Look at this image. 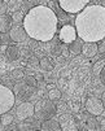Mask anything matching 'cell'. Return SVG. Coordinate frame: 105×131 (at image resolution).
Listing matches in <instances>:
<instances>
[{
	"label": "cell",
	"instance_id": "obj_1",
	"mask_svg": "<svg viewBox=\"0 0 105 131\" xmlns=\"http://www.w3.org/2000/svg\"><path fill=\"white\" fill-rule=\"evenodd\" d=\"M24 29L31 39L47 43L53 39L57 31L59 18L55 10L45 5H35L24 18Z\"/></svg>",
	"mask_w": 105,
	"mask_h": 131
},
{
	"label": "cell",
	"instance_id": "obj_2",
	"mask_svg": "<svg viewBox=\"0 0 105 131\" xmlns=\"http://www.w3.org/2000/svg\"><path fill=\"white\" fill-rule=\"evenodd\" d=\"M75 30L83 42H99L105 39V7L88 5L78 12Z\"/></svg>",
	"mask_w": 105,
	"mask_h": 131
},
{
	"label": "cell",
	"instance_id": "obj_3",
	"mask_svg": "<svg viewBox=\"0 0 105 131\" xmlns=\"http://www.w3.org/2000/svg\"><path fill=\"white\" fill-rule=\"evenodd\" d=\"M34 114L38 119H48V118H53L57 114L56 105L53 101H47V100H39L37 104L34 105Z\"/></svg>",
	"mask_w": 105,
	"mask_h": 131
},
{
	"label": "cell",
	"instance_id": "obj_4",
	"mask_svg": "<svg viewBox=\"0 0 105 131\" xmlns=\"http://www.w3.org/2000/svg\"><path fill=\"white\" fill-rule=\"evenodd\" d=\"M16 103V96L10 88L0 84V116L9 112Z\"/></svg>",
	"mask_w": 105,
	"mask_h": 131
},
{
	"label": "cell",
	"instance_id": "obj_5",
	"mask_svg": "<svg viewBox=\"0 0 105 131\" xmlns=\"http://www.w3.org/2000/svg\"><path fill=\"white\" fill-rule=\"evenodd\" d=\"M88 3L90 0H59L60 8L70 14L80 12L84 7L88 5Z\"/></svg>",
	"mask_w": 105,
	"mask_h": 131
},
{
	"label": "cell",
	"instance_id": "obj_6",
	"mask_svg": "<svg viewBox=\"0 0 105 131\" xmlns=\"http://www.w3.org/2000/svg\"><path fill=\"white\" fill-rule=\"evenodd\" d=\"M78 38V34H77V30H75V26L73 25H64L61 29H60V32H59V39L64 43V44H69L72 43L74 39Z\"/></svg>",
	"mask_w": 105,
	"mask_h": 131
},
{
	"label": "cell",
	"instance_id": "obj_7",
	"mask_svg": "<svg viewBox=\"0 0 105 131\" xmlns=\"http://www.w3.org/2000/svg\"><path fill=\"white\" fill-rule=\"evenodd\" d=\"M86 109H87V112H88L91 116L97 117L104 112V105H102V101L99 97L90 96L88 99H87V101H86Z\"/></svg>",
	"mask_w": 105,
	"mask_h": 131
},
{
	"label": "cell",
	"instance_id": "obj_8",
	"mask_svg": "<svg viewBox=\"0 0 105 131\" xmlns=\"http://www.w3.org/2000/svg\"><path fill=\"white\" fill-rule=\"evenodd\" d=\"M34 105L29 101L21 103L16 109V116L18 119H27L34 116Z\"/></svg>",
	"mask_w": 105,
	"mask_h": 131
},
{
	"label": "cell",
	"instance_id": "obj_9",
	"mask_svg": "<svg viewBox=\"0 0 105 131\" xmlns=\"http://www.w3.org/2000/svg\"><path fill=\"white\" fill-rule=\"evenodd\" d=\"M9 38L16 42V43H21V42H25L26 38H27V34L24 29V26L21 25H14L10 27L9 30Z\"/></svg>",
	"mask_w": 105,
	"mask_h": 131
},
{
	"label": "cell",
	"instance_id": "obj_10",
	"mask_svg": "<svg viewBox=\"0 0 105 131\" xmlns=\"http://www.w3.org/2000/svg\"><path fill=\"white\" fill-rule=\"evenodd\" d=\"M82 53L88 59L95 57V56L99 53L97 52V43L96 42H84L83 47H82Z\"/></svg>",
	"mask_w": 105,
	"mask_h": 131
},
{
	"label": "cell",
	"instance_id": "obj_11",
	"mask_svg": "<svg viewBox=\"0 0 105 131\" xmlns=\"http://www.w3.org/2000/svg\"><path fill=\"white\" fill-rule=\"evenodd\" d=\"M59 122H60L61 130H77L75 121L73 119L72 116H69V114H66V113H62V114H61Z\"/></svg>",
	"mask_w": 105,
	"mask_h": 131
},
{
	"label": "cell",
	"instance_id": "obj_12",
	"mask_svg": "<svg viewBox=\"0 0 105 131\" xmlns=\"http://www.w3.org/2000/svg\"><path fill=\"white\" fill-rule=\"evenodd\" d=\"M42 130H44V131H60L61 130V126H60V122L57 119L48 118V119H44L43 121Z\"/></svg>",
	"mask_w": 105,
	"mask_h": 131
},
{
	"label": "cell",
	"instance_id": "obj_13",
	"mask_svg": "<svg viewBox=\"0 0 105 131\" xmlns=\"http://www.w3.org/2000/svg\"><path fill=\"white\" fill-rule=\"evenodd\" d=\"M83 40L79 38H77V39H74L72 43H69L67 46V48H69V53L70 54H73V56H78L79 53H82V47H83Z\"/></svg>",
	"mask_w": 105,
	"mask_h": 131
},
{
	"label": "cell",
	"instance_id": "obj_14",
	"mask_svg": "<svg viewBox=\"0 0 105 131\" xmlns=\"http://www.w3.org/2000/svg\"><path fill=\"white\" fill-rule=\"evenodd\" d=\"M12 20L7 16V14H0V32L5 34L10 30L12 27Z\"/></svg>",
	"mask_w": 105,
	"mask_h": 131
},
{
	"label": "cell",
	"instance_id": "obj_15",
	"mask_svg": "<svg viewBox=\"0 0 105 131\" xmlns=\"http://www.w3.org/2000/svg\"><path fill=\"white\" fill-rule=\"evenodd\" d=\"M14 96H18V97H25L29 95V90H27V84L26 83H17L14 86L13 90Z\"/></svg>",
	"mask_w": 105,
	"mask_h": 131
},
{
	"label": "cell",
	"instance_id": "obj_16",
	"mask_svg": "<svg viewBox=\"0 0 105 131\" xmlns=\"http://www.w3.org/2000/svg\"><path fill=\"white\" fill-rule=\"evenodd\" d=\"M5 56L7 59L10 60V61H16L17 59L20 57V49L17 46H9L5 51Z\"/></svg>",
	"mask_w": 105,
	"mask_h": 131
},
{
	"label": "cell",
	"instance_id": "obj_17",
	"mask_svg": "<svg viewBox=\"0 0 105 131\" xmlns=\"http://www.w3.org/2000/svg\"><path fill=\"white\" fill-rule=\"evenodd\" d=\"M39 66L44 71H52L53 70V64H52V61L47 57H43L42 60H39Z\"/></svg>",
	"mask_w": 105,
	"mask_h": 131
},
{
	"label": "cell",
	"instance_id": "obj_18",
	"mask_svg": "<svg viewBox=\"0 0 105 131\" xmlns=\"http://www.w3.org/2000/svg\"><path fill=\"white\" fill-rule=\"evenodd\" d=\"M48 99L51 101H59L61 99V91L59 88H51L48 91Z\"/></svg>",
	"mask_w": 105,
	"mask_h": 131
},
{
	"label": "cell",
	"instance_id": "obj_19",
	"mask_svg": "<svg viewBox=\"0 0 105 131\" xmlns=\"http://www.w3.org/2000/svg\"><path fill=\"white\" fill-rule=\"evenodd\" d=\"M13 121H14V117L10 114V113H3L2 114V117H0V122H2V125H4V126H10L12 123H13Z\"/></svg>",
	"mask_w": 105,
	"mask_h": 131
},
{
	"label": "cell",
	"instance_id": "obj_20",
	"mask_svg": "<svg viewBox=\"0 0 105 131\" xmlns=\"http://www.w3.org/2000/svg\"><path fill=\"white\" fill-rule=\"evenodd\" d=\"M24 18H25V16L22 12H14L12 14V22L14 25H21L24 22Z\"/></svg>",
	"mask_w": 105,
	"mask_h": 131
},
{
	"label": "cell",
	"instance_id": "obj_21",
	"mask_svg": "<svg viewBox=\"0 0 105 131\" xmlns=\"http://www.w3.org/2000/svg\"><path fill=\"white\" fill-rule=\"evenodd\" d=\"M87 128H88V130H99L100 128L99 122L96 121V118L94 116L91 118H88V121H87Z\"/></svg>",
	"mask_w": 105,
	"mask_h": 131
},
{
	"label": "cell",
	"instance_id": "obj_22",
	"mask_svg": "<svg viewBox=\"0 0 105 131\" xmlns=\"http://www.w3.org/2000/svg\"><path fill=\"white\" fill-rule=\"evenodd\" d=\"M12 77H13L14 79H22V78L25 77V73H24V70H22L21 68H16V69H13V71H12Z\"/></svg>",
	"mask_w": 105,
	"mask_h": 131
},
{
	"label": "cell",
	"instance_id": "obj_23",
	"mask_svg": "<svg viewBox=\"0 0 105 131\" xmlns=\"http://www.w3.org/2000/svg\"><path fill=\"white\" fill-rule=\"evenodd\" d=\"M25 83L30 87H37L38 84V81H37V77H34V75H27L25 78Z\"/></svg>",
	"mask_w": 105,
	"mask_h": 131
},
{
	"label": "cell",
	"instance_id": "obj_24",
	"mask_svg": "<svg viewBox=\"0 0 105 131\" xmlns=\"http://www.w3.org/2000/svg\"><path fill=\"white\" fill-rule=\"evenodd\" d=\"M104 65H105V59H104V60H99V61L94 65V73L96 74V75H99V73L101 71V69L104 68Z\"/></svg>",
	"mask_w": 105,
	"mask_h": 131
},
{
	"label": "cell",
	"instance_id": "obj_25",
	"mask_svg": "<svg viewBox=\"0 0 105 131\" xmlns=\"http://www.w3.org/2000/svg\"><path fill=\"white\" fill-rule=\"evenodd\" d=\"M56 110H57V113H66L67 112V104L65 101H60L59 105H56Z\"/></svg>",
	"mask_w": 105,
	"mask_h": 131
},
{
	"label": "cell",
	"instance_id": "obj_26",
	"mask_svg": "<svg viewBox=\"0 0 105 131\" xmlns=\"http://www.w3.org/2000/svg\"><path fill=\"white\" fill-rule=\"evenodd\" d=\"M97 52L101 54H105V39H101L97 42Z\"/></svg>",
	"mask_w": 105,
	"mask_h": 131
},
{
	"label": "cell",
	"instance_id": "obj_27",
	"mask_svg": "<svg viewBox=\"0 0 105 131\" xmlns=\"http://www.w3.org/2000/svg\"><path fill=\"white\" fill-rule=\"evenodd\" d=\"M27 65H29V66H38V65H39V60H38V57H35V56H31V57H29V60H27Z\"/></svg>",
	"mask_w": 105,
	"mask_h": 131
},
{
	"label": "cell",
	"instance_id": "obj_28",
	"mask_svg": "<svg viewBox=\"0 0 105 131\" xmlns=\"http://www.w3.org/2000/svg\"><path fill=\"white\" fill-rule=\"evenodd\" d=\"M8 7H7V3L4 2V0H0V14H5Z\"/></svg>",
	"mask_w": 105,
	"mask_h": 131
},
{
	"label": "cell",
	"instance_id": "obj_29",
	"mask_svg": "<svg viewBox=\"0 0 105 131\" xmlns=\"http://www.w3.org/2000/svg\"><path fill=\"white\" fill-rule=\"evenodd\" d=\"M99 77H100V81H101V83L105 86V65H104V68L101 69V71L99 73Z\"/></svg>",
	"mask_w": 105,
	"mask_h": 131
},
{
	"label": "cell",
	"instance_id": "obj_30",
	"mask_svg": "<svg viewBox=\"0 0 105 131\" xmlns=\"http://www.w3.org/2000/svg\"><path fill=\"white\" fill-rule=\"evenodd\" d=\"M18 128H20V130H32L34 126H32V125H26V123L24 122V123H21V125L18 126Z\"/></svg>",
	"mask_w": 105,
	"mask_h": 131
},
{
	"label": "cell",
	"instance_id": "obj_31",
	"mask_svg": "<svg viewBox=\"0 0 105 131\" xmlns=\"http://www.w3.org/2000/svg\"><path fill=\"white\" fill-rule=\"evenodd\" d=\"M61 53H62V54H65V56L70 54V53H69V48H67L66 46H62V47H61Z\"/></svg>",
	"mask_w": 105,
	"mask_h": 131
},
{
	"label": "cell",
	"instance_id": "obj_32",
	"mask_svg": "<svg viewBox=\"0 0 105 131\" xmlns=\"http://www.w3.org/2000/svg\"><path fill=\"white\" fill-rule=\"evenodd\" d=\"M101 101H102V105H104V109H105V92L102 93V99H101Z\"/></svg>",
	"mask_w": 105,
	"mask_h": 131
},
{
	"label": "cell",
	"instance_id": "obj_33",
	"mask_svg": "<svg viewBox=\"0 0 105 131\" xmlns=\"http://www.w3.org/2000/svg\"><path fill=\"white\" fill-rule=\"evenodd\" d=\"M100 123H101V128H102V130H105V118H104Z\"/></svg>",
	"mask_w": 105,
	"mask_h": 131
},
{
	"label": "cell",
	"instance_id": "obj_34",
	"mask_svg": "<svg viewBox=\"0 0 105 131\" xmlns=\"http://www.w3.org/2000/svg\"><path fill=\"white\" fill-rule=\"evenodd\" d=\"M0 123H2V122H0Z\"/></svg>",
	"mask_w": 105,
	"mask_h": 131
}]
</instances>
